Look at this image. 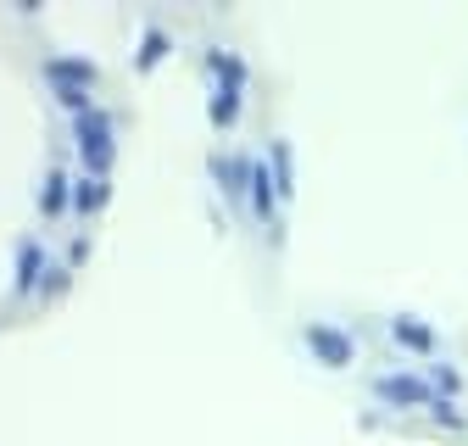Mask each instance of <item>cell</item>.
<instances>
[{
	"label": "cell",
	"instance_id": "cell-1",
	"mask_svg": "<svg viewBox=\"0 0 468 446\" xmlns=\"http://www.w3.org/2000/svg\"><path fill=\"white\" fill-rule=\"evenodd\" d=\"M73 140H79V156H84V174L101 179L112 167V118L106 112H84V118H73Z\"/></svg>",
	"mask_w": 468,
	"mask_h": 446
},
{
	"label": "cell",
	"instance_id": "cell-2",
	"mask_svg": "<svg viewBox=\"0 0 468 446\" xmlns=\"http://www.w3.org/2000/svg\"><path fill=\"white\" fill-rule=\"evenodd\" d=\"M207 62H212V73L223 79V84H218V101H212V123H218V129H229L234 118H240V90H246V62H240V56H229V50H212Z\"/></svg>",
	"mask_w": 468,
	"mask_h": 446
},
{
	"label": "cell",
	"instance_id": "cell-3",
	"mask_svg": "<svg viewBox=\"0 0 468 446\" xmlns=\"http://www.w3.org/2000/svg\"><path fill=\"white\" fill-rule=\"evenodd\" d=\"M374 397L379 402H396V408H430L435 402V385L424 374H379L374 379Z\"/></svg>",
	"mask_w": 468,
	"mask_h": 446
},
{
	"label": "cell",
	"instance_id": "cell-4",
	"mask_svg": "<svg viewBox=\"0 0 468 446\" xmlns=\"http://www.w3.org/2000/svg\"><path fill=\"white\" fill-rule=\"evenodd\" d=\"M307 352L329 368H346L351 357H357V346H351V334L335 329V324H307Z\"/></svg>",
	"mask_w": 468,
	"mask_h": 446
},
{
	"label": "cell",
	"instance_id": "cell-5",
	"mask_svg": "<svg viewBox=\"0 0 468 446\" xmlns=\"http://www.w3.org/2000/svg\"><path fill=\"white\" fill-rule=\"evenodd\" d=\"M246 190H251V212L262 218V223H273V201H279V190H273V174L262 162H246Z\"/></svg>",
	"mask_w": 468,
	"mask_h": 446
},
{
	"label": "cell",
	"instance_id": "cell-6",
	"mask_svg": "<svg viewBox=\"0 0 468 446\" xmlns=\"http://www.w3.org/2000/svg\"><path fill=\"white\" fill-rule=\"evenodd\" d=\"M390 334H396L407 352H419V357H430V352H435V329H430V324H419V318H407V313H396V318H390Z\"/></svg>",
	"mask_w": 468,
	"mask_h": 446
},
{
	"label": "cell",
	"instance_id": "cell-7",
	"mask_svg": "<svg viewBox=\"0 0 468 446\" xmlns=\"http://www.w3.org/2000/svg\"><path fill=\"white\" fill-rule=\"evenodd\" d=\"M268 174H273L279 201L296 196V162H290V145H284V140H273V145H268Z\"/></svg>",
	"mask_w": 468,
	"mask_h": 446
},
{
	"label": "cell",
	"instance_id": "cell-8",
	"mask_svg": "<svg viewBox=\"0 0 468 446\" xmlns=\"http://www.w3.org/2000/svg\"><path fill=\"white\" fill-rule=\"evenodd\" d=\"M45 73H50L56 84H90V79H95V68L84 62V56H50Z\"/></svg>",
	"mask_w": 468,
	"mask_h": 446
},
{
	"label": "cell",
	"instance_id": "cell-9",
	"mask_svg": "<svg viewBox=\"0 0 468 446\" xmlns=\"http://www.w3.org/2000/svg\"><path fill=\"white\" fill-rule=\"evenodd\" d=\"M106 196H112V185H106V179H90V174H84V179H73V207H79V212H101V207H106Z\"/></svg>",
	"mask_w": 468,
	"mask_h": 446
},
{
	"label": "cell",
	"instance_id": "cell-10",
	"mask_svg": "<svg viewBox=\"0 0 468 446\" xmlns=\"http://www.w3.org/2000/svg\"><path fill=\"white\" fill-rule=\"evenodd\" d=\"M39 268H45L39 240H23V251H17V291H34L39 285Z\"/></svg>",
	"mask_w": 468,
	"mask_h": 446
},
{
	"label": "cell",
	"instance_id": "cell-11",
	"mask_svg": "<svg viewBox=\"0 0 468 446\" xmlns=\"http://www.w3.org/2000/svg\"><path fill=\"white\" fill-rule=\"evenodd\" d=\"M68 174H62V167H50V174H45V196H39V207H45V218H56V212H62L68 207Z\"/></svg>",
	"mask_w": 468,
	"mask_h": 446
},
{
	"label": "cell",
	"instance_id": "cell-12",
	"mask_svg": "<svg viewBox=\"0 0 468 446\" xmlns=\"http://www.w3.org/2000/svg\"><path fill=\"white\" fill-rule=\"evenodd\" d=\"M162 56H167V34H162V28H151V34L140 39V68H156Z\"/></svg>",
	"mask_w": 468,
	"mask_h": 446
},
{
	"label": "cell",
	"instance_id": "cell-13",
	"mask_svg": "<svg viewBox=\"0 0 468 446\" xmlns=\"http://www.w3.org/2000/svg\"><path fill=\"white\" fill-rule=\"evenodd\" d=\"M56 101H62L73 118H84V112H90V106H84V84H56Z\"/></svg>",
	"mask_w": 468,
	"mask_h": 446
},
{
	"label": "cell",
	"instance_id": "cell-14",
	"mask_svg": "<svg viewBox=\"0 0 468 446\" xmlns=\"http://www.w3.org/2000/svg\"><path fill=\"white\" fill-rule=\"evenodd\" d=\"M430 413H435L441 424H463V413H457V402H452V397H435V402H430Z\"/></svg>",
	"mask_w": 468,
	"mask_h": 446
}]
</instances>
